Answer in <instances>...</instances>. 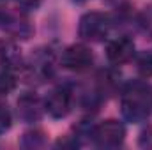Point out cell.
<instances>
[{"label": "cell", "instance_id": "cell-1", "mask_svg": "<svg viewBox=\"0 0 152 150\" xmlns=\"http://www.w3.org/2000/svg\"><path fill=\"white\" fill-rule=\"evenodd\" d=\"M122 117L131 124L147 120L152 113V85L145 81H133L122 90L120 97Z\"/></svg>", "mask_w": 152, "mask_h": 150}, {"label": "cell", "instance_id": "cell-2", "mask_svg": "<svg viewBox=\"0 0 152 150\" xmlns=\"http://www.w3.org/2000/svg\"><path fill=\"white\" fill-rule=\"evenodd\" d=\"M112 28V20L108 14L99 11L85 12L78 23V36L87 42H99L108 37Z\"/></svg>", "mask_w": 152, "mask_h": 150}, {"label": "cell", "instance_id": "cell-3", "mask_svg": "<svg viewBox=\"0 0 152 150\" xmlns=\"http://www.w3.org/2000/svg\"><path fill=\"white\" fill-rule=\"evenodd\" d=\"M90 138L99 149H115V147L124 143L126 127L122 122H118L115 118H108V120H103L92 127Z\"/></svg>", "mask_w": 152, "mask_h": 150}, {"label": "cell", "instance_id": "cell-4", "mask_svg": "<svg viewBox=\"0 0 152 150\" xmlns=\"http://www.w3.org/2000/svg\"><path fill=\"white\" fill-rule=\"evenodd\" d=\"M94 55L85 44H71L62 51V66L73 73H85L92 67Z\"/></svg>", "mask_w": 152, "mask_h": 150}, {"label": "cell", "instance_id": "cell-5", "mask_svg": "<svg viewBox=\"0 0 152 150\" xmlns=\"http://www.w3.org/2000/svg\"><path fill=\"white\" fill-rule=\"evenodd\" d=\"M71 106H73V94L67 87L53 88L44 99V111L53 118L67 117L71 111Z\"/></svg>", "mask_w": 152, "mask_h": 150}, {"label": "cell", "instance_id": "cell-6", "mask_svg": "<svg viewBox=\"0 0 152 150\" xmlns=\"http://www.w3.org/2000/svg\"><path fill=\"white\" fill-rule=\"evenodd\" d=\"M136 53V46H134V41L127 36H120V37L112 39L108 44H106V58L112 62V64H126L129 62Z\"/></svg>", "mask_w": 152, "mask_h": 150}, {"label": "cell", "instance_id": "cell-7", "mask_svg": "<svg viewBox=\"0 0 152 150\" xmlns=\"http://www.w3.org/2000/svg\"><path fill=\"white\" fill-rule=\"evenodd\" d=\"M0 28L9 36L20 39H28L32 34V27L28 25V21L21 14H16L7 9H0Z\"/></svg>", "mask_w": 152, "mask_h": 150}, {"label": "cell", "instance_id": "cell-8", "mask_svg": "<svg viewBox=\"0 0 152 150\" xmlns=\"http://www.w3.org/2000/svg\"><path fill=\"white\" fill-rule=\"evenodd\" d=\"M44 113V101H41L36 94L27 92L18 99V117L23 122H37Z\"/></svg>", "mask_w": 152, "mask_h": 150}, {"label": "cell", "instance_id": "cell-9", "mask_svg": "<svg viewBox=\"0 0 152 150\" xmlns=\"http://www.w3.org/2000/svg\"><path fill=\"white\" fill-rule=\"evenodd\" d=\"M20 64H21V55L18 48L12 42L0 41V66H9L12 69H18Z\"/></svg>", "mask_w": 152, "mask_h": 150}, {"label": "cell", "instance_id": "cell-10", "mask_svg": "<svg viewBox=\"0 0 152 150\" xmlns=\"http://www.w3.org/2000/svg\"><path fill=\"white\" fill-rule=\"evenodd\" d=\"M18 78H16V69L9 66H0V97L9 95L16 88Z\"/></svg>", "mask_w": 152, "mask_h": 150}, {"label": "cell", "instance_id": "cell-11", "mask_svg": "<svg viewBox=\"0 0 152 150\" xmlns=\"http://www.w3.org/2000/svg\"><path fill=\"white\" fill-rule=\"evenodd\" d=\"M136 69L143 78H152V51H143L138 55Z\"/></svg>", "mask_w": 152, "mask_h": 150}, {"label": "cell", "instance_id": "cell-12", "mask_svg": "<svg viewBox=\"0 0 152 150\" xmlns=\"http://www.w3.org/2000/svg\"><path fill=\"white\" fill-rule=\"evenodd\" d=\"M11 124H12V115H11L9 108L4 103H0V134H4L5 131H9Z\"/></svg>", "mask_w": 152, "mask_h": 150}, {"label": "cell", "instance_id": "cell-13", "mask_svg": "<svg viewBox=\"0 0 152 150\" xmlns=\"http://www.w3.org/2000/svg\"><path fill=\"white\" fill-rule=\"evenodd\" d=\"M42 136H44V134H42L41 131H30V133H27V134L23 136V145L28 147V149H32V147H41L42 141H44Z\"/></svg>", "mask_w": 152, "mask_h": 150}, {"label": "cell", "instance_id": "cell-14", "mask_svg": "<svg viewBox=\"0 0 152 150\" xmlns=\"http://www.w3.org/2000/svg\"><path fill=\"white\" fill-rule=\"evenodd\" d=\"M0 2H9V0H0Z\"/></svg>", "mask_w": 152, "mask_h": 150}]
</instances>
